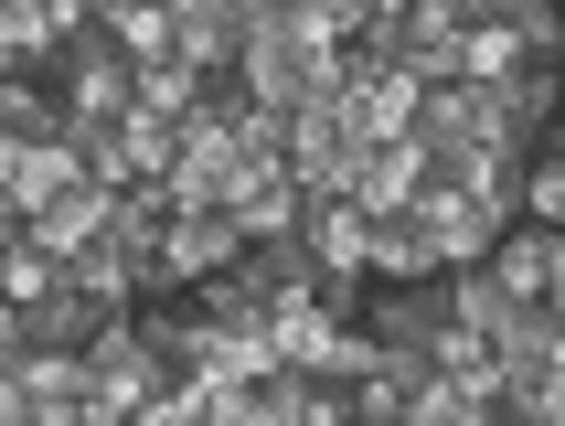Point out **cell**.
Here are the masks:
<instances>
[{
  "instance_id": "obj_6",
  "label": "cell",
  "mask_w": 565,
  "mask_h": 426,
  "mask_svg": "<svg viewBox=\"0 0 565 426\" xmlns=\"http://www.w3.org/2000/svg\"><path fill=\"white\" fill-rule=\"evenodd\" d=\"M235 245H246V235H235V213H224V203H182L171 224H160V267L192 288V277L235 267Z\"/></svg>"
},
{
  "instance_id": "obj_12",
  "label": "cell",
  "mask_w": 565,
  "mask_h": 426,
  "mask_svg": "<svg viewBox=\"0 0 565 426\" xmlns=\"http://www.w3.org/2000/svg\"><path fill=\"white\" fill-rule=\"evenodd\" d=\"M96 32H107V43H118L128 64L182 54V22H171V0H96Z\"/></svg>"
},
{
  "instance_id": "obj_21",
  "label": "cell",
  "mask_w": 565,
  "mask_h": 426,
  "mask_svg": "<svg viewBox=\"0 0 565 426\" xmlns=\"http://www.w3.org/2000/svg\"><path fill=\"white\" fill-rule=\"evenodd\" d=\"M352 11H363V22H395V11H406V0H352Z\"/></svg>"
},
{
  "instance_id": "obj_7",
  "label": "cell",
  "mask_w": 565,
  "mask_h": 426,
  "mask_svg": "<svg viewBox=\"0 0 565 426\" xmlns=\"http://www.w3.org/2000/svg\"><path fill=\"white\" fill-rule=\"evenodd\" d=\"M224 213H235V235H288V224H299V182H288V160H235Z\"/></svg>"
},
{
  "instance_id": "obj_9",
  "label": "cell",
  "mask_w": 565,
  "mask_h": 426,
  "mask_svg": "<svg viewBox=\"0 0 565 426\" xmlns=\"http://www.w3.org/2000/svg\"><path fill=\"white\" fill-rule=\"evenodd\" d=\"M416 182H427V139H416V128H395V139H374V150H363L352 203H363V213H395V203H416Z\"/></svg>"
},
{
  "instance_id": "obj_2",
  "label": "cell",
  "mask_w": 565,
  "mask_h": 426,
  "mask_svg": "<svg viewBox=\"0 0 565 426\" xmlns=\"http://www.w3.org/2000/svg\"><path fill=\"white\" fill-rule=\"evenodd\" d=\"M416 224H427V245H438V267H480V256H491V235H502V213H480L470 192L448 182L438 160H427V182H416Z\"/></svg>"
},
{
  "instance_id": "obj_4",
  "label": "cell",
  "mask_w": 565,
  "mask_h": 426,
  "mask_svg": "<svg viewBox=\"0 0 565 426\" xmlns=\"http://www.w3.org/2000/svg\"><path fill=\"white\" fill-rule=\"evenodd\" d=\"M299 245H310V267L331 277V288H374V277H363V203H352V192H310V203H299Z\"/></svg>"
},
{
  "instance_id": "obj_13",
  "label": "cell",
  "mask_w": 565,
  "mask_h": 426,
  "mask_svg": "<svg viewBox=\"0 0 565 426\" xmlns=\"http://www.w3.org/2000/svg\"><path fill=\"white\" fill-rule=\"evenodd\" d=\"M544 256H555V224H534V213H512L502 235H491V256H480V267L502 277V299H544Z\"/></svg>"
},
{
  "instance_id": "obj_16",
  "label": "cell",
  "mask_w": 565,
  "mask_h": 426,
  "mask_svg": "<svg viewBox=\"0 0 565 426\" xmlns=\"http://www.w3.org/2000/svg\"><path fill=\"white\" fill-rule=\"evenodd\" d=\"M139 107H160V118H192V107H203V64H182V54L139 64Z\"/></svg>"
},
{
  "instance_id": "obj_20",
  "label": "cell",
  "mask_w": 565,
  "mask_h": 426,
  "mask_svg": "<svg viewBox=\"0 0 565 426\" xmlns=\"http://www.w3.org/2000/svg\"><path fill=\"white\" fill-rule=\"evenodd\" d=\"M544 309L565 320V224H555V256H544Z\"/></svg>"
},
{
  "instance_id": "obj_11",
  "label": "cell",
  "mask_w": 565,
  "mask_h": 426,
  "mask_svg": "<svg viewBox=\"0 0 565 426\" xmlns=\"http://www.w3.org/2000/svg\"><path fill=\"white\" fill-rule=\"evenodd\" d=\"M363 277H438V245H427V224H416L406 203L395 213H363Z\"/></svg>"
},
{
  "instance_id": "obj_10",
  "label": "cell",
  "mask_w": 565,
  "mask_h": 426,
  "mask_svg": "<svg viewBox=\"0 0 565 426\" xmlns=\"http://www.w3.org/2000/svg\"><path fill=\"white\" fill-rule=\"evenodd\" d=\"M352 118L374 128V139L416 128V118H427V75H406L395 54H384V64H363V75H352Z\"/></svg>"
},
{
  "instance_id": "obj_1",
  "label": "cell",
  "mask_w": 565,
  "mask_h": 426,
  "mask_svg": "<svg viewBox=\"0 0 565 426\" xmlns=\"http://www.w3.org/2000/svg\"><path fill=\"white\" fill-rule=\"evenodd\" d=\"M86 384H96V416H150V395L171 384V363H160L150 341H139V320H107V331L86 341Z\"/></svg>"
},
{
  "instance_id": "obj_14",
  "label": "cell",
  "mask_w": 565,
  "mask_h": 426,
  "mask_svg": "<svg viewBox=\"0 0 565 426\" xmlns=\"http://www.w3.org/2000/svg\"><path fill=\"white\" fill-rule=\"evenodd\" d=\"M523 64H534V43H523L502 11H470V22H459V75H523Z\"/></svg>"
},
{
  "instance_id": "obj_5",
  "label": "cell",
  "mask_w": 565,
  "mask_h": 426,
  "mask_svg": "<svg viewBox=\"0 0 565 426\" xmlns=\"http://www.w3.org/2000/svg\"><path fill=\"white\" fill-rule=\"evenodd\" d=\"M363 331H374L384 352H427V341L448 331V267L438 277H384V299H374Z\"/></svg>"
},
{
  "instance_id": "obj_18",
  "label": "cell",
  "mask_w": 565,
  "mask_h": 426,
  "mask_svg": "<svg viewBox=\"0 0 565 426\" xmlns=\"http://www.w3.org/2000/svg\"><path fill=\"white\" fill-rule=\"evenodd\" d=\"M32 11H43V32H54V43H75V32H96V0H32Z\"/></svg>"
},
{
  "instance_id": "obj_8",
  "label": "cell",
  "mask_w": 565,
  "mask_h": 426,
  "mask_svg": "<svg viewBox=\"0 0 565 426\" xmlns=\"http://www.w3.org/2000/svg\"><path fill=\"white\" fill-rule=\"evenodd\" d=\"M107 192H118V182H75V192H54V203H32L22 235L43 245V256H86V245L107 235Z\"/></svg>"
},
{
  "instance_id": "obj_3",
  "label": "cell",
  "mask_w": 565,
  "mask_h": 426,
  "mask_svg": "<svg viewBox=\"0 0 565 426\" xmlns=\"http://www.w3.org/2000/svg\"><path fill=\"white\" fill-rule=\"evenodd\" d=\"M459 22H470L459 0H406V11L384 22V54L406 64V75H427V86H448V75H459Z\"/></svg>"
},
{
  "instance_id": "obj_19",
  "label": "cell",
  "mask_w": 565,
  "mask_h": 426,
  "mask_svg": "<svg viewBox=\"0 0 565 426\" xmlns=\"http://www.w3.org/2000/svg\"><path fill=\"white\" fill-rule=\"evenodd\" d=\"M523 416H544V426H565V352H555V363H544V384H534V395H523Z\"/></svg>"
},
{
  "instance_id": "obj_17",
  "label": "cell",
  "mask_w": 565,
  "mask_h": 426,
  "mask_svg": "<svg viewBox=\"0 0 565 426\" xmlns=\"http://www.w3.org/2000/svg\"><path fill=\"white\" fill-rule=\"evenodd\" d=\"M523 213H534V224H565V150L523 171Z\"/></svg>"
},
{
  "instance_id": "obj_15",
  "label": "cell",
  "mask_w": 565,
  "mask_h": 426,
  "mask_svg": "<svg viewBox=\"0 0 565 426\" xmlns=\"http://www.w3.org/2000/svg\"><path fill=\"white\" fill-rule=\"evenodd\" d=\"M118 150H128V182H160V171L182 160V118H160V107H128V118H118Z\"/></svg>"
}]
</instances>
